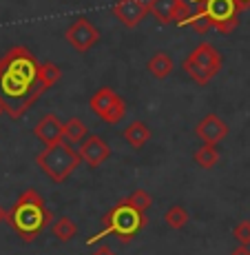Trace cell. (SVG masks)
Masks as SVG:
<instances>
[{
    "mask_svg": "<svg viewBox=\"0 0 250 255\" xmlns=\"http://www.w3.org/2000/svg\"><path fill=\"white\" fill-rule=\"evenodd\" d=\"M62 69L53 62H38L27 47H11L0 58V100L9 118L18 120L56 87Z\"/></svg>",
    "mask_w": 250,
    "mask_h": 255,
    "instance_id": "obj_1",
    "label": "cell"
},
{
    "mask_svg": "<svg viewBox=\"0 0 250 255\" xmlns=\"http://www.w3.org/2000/svg\"><path fill=\"white\" fill-rule=\"evenodd\" d=\"M7 222L20 240L33 242L42 233V229L51 224V211L47 209L45 200L36 189H27L13 202L11 211H7Z\"/></svg>",
    "mask_w": 250,
    "mask_h": 255,
    "instance_id": "obj_2",
    "label": "cell"
},
{
    "mask_svg": "<svg viewBox=\"0 0 250 255\" xmlns=\"http://www.w3.org/2000/svg\"><path fill=\"white\" fill-rule=\"evenodd\" d=\"M102 227L104 229H102L100 233L86 240L89 247L95 242H100V240L106 238V235H115L120 242H131V240H135V235L146 227V218L142 211L129 207L126 202H120L111 211H106V215L102 218Z\"/></svg>",
    "mask_w": 250,
    "mask_h": 255,
    "instance_id": "obj_3",
    "label": "cell"
},
{
    "mask_svg": "<svg viewBox=\"0 0 250 255\" xmlns=\"http://www.w3.org/2000/svg\"><path fill=\"white\" fill-rule=\"evenodd\" d=\"M36 162L45 171V175L53 184H62V182H67L69 175L80 166L82 158L71 144L58 142V144H53V146H45V149L36 155Z\"/></svg>",
    "mask_w": 250,
    "mask_h": 255,
    "instance_id": "obj_4",
    "label": "cell"
},
{
    "mask_svg": "<svg viewBox=\"0 0 250 255\" xmlns=\"http://www.w3.org/2000/svg\"><path fill=\"white\" fill-rule=\"evenodd\" d=\"M190 2L219 33H233L239 24V13L244 11L237 0H190Z\"/></svg>",
    "mask_w": 250,
    "mask_h": 255,
    "instance_id": "obj_5",
    "label": "cell"
},
{
    "mask_svg": "<svg viewBox=\"0 0 250 255\" xmlns=\"http://www.w3.org/2000/svg\"><path fill=\"white\" fill-rule=\"evenodd\" d=\"M91 111L95 114L100 120L109 122V125H117L126 114V102L124 98H120L113 89L102 87L91 96Z\"/></svg>",
    "mask_w": 250,
    "mask_h": 255,
    "instance_id": "obj_6",
    "label": "cell"
},
{
    "mask_svg": "<svg viewBox=\"0 0 250 255\" xmlns=\"http://www.w3.org/2000/svg\"><path fill=\"white\" fill-rule=\"evenodd\" d=\"M67 42L76 49L78 53H86L91 47H95L100 42V31L93 22H89L86 18H78L65 33Z\"/></svg>",
    "mask_w": 250,
    "mask_h": 255,
    "instance_id": "obj_7",
    "label": "cell"
},
{
    "mask_svg": "<svg viewBox=\"0 0 250 255\" xmlns=\"http://www.w3.org/2000/svg\"><path fill=\"white\" fill-rule=\"evenodd\" d=\"M149 13L160 24H182L190 16V9L184 0H149Z\"/></svg>",
    "mask_w": 250,
    "mask_h": 255,
    "instance_id": "obj_8",
    "label": "cell"
},
{
    "mask_svg": "<svg viewBox=\"0 0 250 255\" xmlns=\"http://www.w3.org/2000/svg\"><path fill=\"white\" fill-rule=\"evenodd\" d=\"M78 153H80L82 162L89 166V169H97V166L104 164L106 160L111 158V146L106 144V140L102 138V135L93 133V135H86V138L80 142Z\"/></svg>",
    "mask_w": 250,
    "mask_h": 255,
    "instance_id": "obj_9",
    "label": "cell"
},
{
    "mask_svg": "<svg viewBox=\"0 0 250 255\" xmlns=\"http://www.w3.org/2000/svg\"><path fill=\"white\" fill-rule=\"evenodd\" d=\"M188 58L206 73V76L210 78V80H213V78L222 71V65H224L222 53L217 51V47L210 45V42H199V45L188 53Z\"/></svg>",
    "mask_w": 250,
    "mask_h": 255,
    "instance_id": "obj_10",
    "label": "cell"
},
{
    "mask_svg": "<svg viewBox=\"0 0 250 255\" xmlns=\"http://www.w3.org/2000/svg\"><path fill=\"white\" fill-rule=\"evenodd\" d=\"M113 13L124 27L133 29L149 16V2H144V0H117L113 4Z\"/></svg>",
    "mask_w": 250,
    "mask_h": 255,
    "instance_id": "obj_11",
    "label": "cell"
},
{
    "mask_svg": "<svg viewBox=\"0 0 250 255\" xmlns=\"http://www.w3.org/2000/svg\"><path fill=\"white\" fill-rule=\"evenodd\" d=\"M62 127H65V122H60L56 114H45L33 127V135L45 146H53L58 142H65L62 140Z\"/></svg>",
    "mask_w": 250,
    "mask_h": 255,
    "instance_id": "obj_12",
    "label": "cell"
},
{
    "mask_svg": "<svg viewBox=\"0 0 250 255\" xmlns=\"http://www.w3.org/2000/svg\"><path fill=\"white\" fill-rule=\"evenodd\" d=\"M195 133H197L199 140L208 142V144H217V142H222L228 135V127H226V122H224L219 116L208 114L206 118H202V120L197 122Z\"/></svg>",
    "mask_w": 250,
    "mask_h": 255,
    "instance_id": "obj_13",
    "label": "cell"
},
{
    "mask_svg": "<svg viewBox=\"0 0 250 255\" xmlns=\"http://www.w3.org/2000/svg\"><path fill=\"white\" fill-rule=\"evenodd\" d=\"M124 140L129 142L131 149L140 151V149H144L146 142L151 140V129L142 120H135L124 129Z\"/></svg>",
    "mask_w": 250,
    "mask_h": 255,
    "instance_id": "obj_14",
    "label": "cell"
},
{
    "mask_svg": "<svg viewBox=\"0 0 250 255\" xmlns=\"http://www.w3.org/2000/svg\"><path fill=\"white\" fill-rule=\"evenodd\" d=\"M175 65H173V58L168 56L166 51H158L153 58L149 60V71L153 78H158V80H164V78H168L170 73H173Z\"/></svg>",
    "mask_w": 250,
    "mask_h": 255,
    "instance_id": "obj_15",
    "label": "cell"
},
{
    "mask_svg": "<svg viewBox=\"0 0 250 255\" xmlns=\"http://www.w3.org/2000/svg\"><path fill=\"white\" fill-rule=\"evenodd\" d=\"M86 138V127L80 118H69L62 127V140L67 144H76V142H82Z\"/></svg>",
    "mask_w": 250,
    "mask_h": 255,
    "instance_id": "obj_16",
    "label": "cell"
},
{
    "mask_svg": "<svg viewBox=\"0 0 250 255\" xmlns=\"http://www.w3.org/2000/svg\"><path fill=\"white\" fill-rule=\"evenodd\" d=\"M76 233H78V224L71 218H67V215H62L60 220H56L51 224V235L58 242H69V240L76 238Z\"/></svg>",
    "mask_w": 250,
    "mask_h": 255,
    "instance_id": "obj_17",
    "label": "cell"
},
{
    "mask_svg": "<svg viewBox=\"0 0 250 255\" xmlns=\"http://www.w3.org/2000/svg\"><path fill=\"white\" fill-rule=\"evenodd\" d=\"M193 158H195V162L202 166V169H213V166L219 162L217 144H208V142H204V146H199V149L195 151Z\"/></svg>",
    "mask_w": 250,
    "mask_h": 255,
    "instance_id": "obj_18",
    "label": "cell"
},
{
    "mask_svg": "<svg viewBox=\"0 0 250 255\" xmlns=\"http://www.w3.org/2000/svg\"><path fill=\"white\" fill-rule=\"evenodd\" d=\"M164 220H166V224H168L170 229L179 231V229H184L186 224H188V211H186L182 204H175V207H170L168 211H166Z\"/></svg>",
    "mask_w": 250,
    "mask_h": 255,
    "instance_id": "obj_19",
    "label": "cell"
},
{
    "mask_svg": "<svg viewBox=\"0 0 250 255\" xmlns=\"http://www.w3.org/2000/svg\"><path fill=\"white\" fill-rule=\"evenodd\" d=\"M122 202H126L129 207H133V209H137V211H149L151 209V204H153V198H151V193L149 191H144V189H137V191H133V193L129 195V198H124Z\"/></svg>",
    "mask_w": 250,
    "mask_h": 255,
    "instance_id": "obj_20",
    "label": "cell"
},
{
    "mask_svg": "<svg viewBox=\"0 0 250 255\" xmlns=\"http://www.w3.org/2000/svg\"><path fill=\"white\" fill-rule=\"evenodd\" d=\"M182 67H184V71H186V73H188V76H190V78H193V80H195V82H197V85H199V87H206V85H208V82H210V78H208V76H206V73H204L202 69H199V67H197V65H195V62H193V60H190V58H188V56H186V60H184V65H182Z\"/></svg>",
    "mask_w": 250,
    "mask_h": 255,
    "instance_id": "obj_21",
    "label": "cell"
},
{
    "mask_svg": "<svg viewBox=\"0 0 250 255\" xmlns=\"http://www.w3.org/2000/svg\"><path fill=\"white\" fill-rule=\"evenodd\" d=\"M182 27H193L197 33H206V31H208V29H213V27H210V22L206 20V18L202 16V13H197V11H195V13H190V16H188V18H186V20L182 22Z\"/></svg>",
    "mask_w": 250,
    "mask_h": 255,
    "instance_id": "obj_22",
    "label": "cell"
},
{
    "mask_svg": "<svg viewBox=\"0 0 250 255\" xmlns=\"http://www.w3.org/2000/svg\"><path fill=\"white\" fill-rule=\"evenodd\" d=\"M233 235H235V240H237L239 244H244V247H250V222H248V220L239 222L237 227L233 229Z\"/></svg>",
    "mask_w": 250,
    "mask_h": 255,
    "instance_id": "obj_23",
    "label": "cell"
},
{
    "mask_svg": "<svg viewBox=\"0 0 250 255\" xmlns=\"http://www.w3.org/2000/svg\"><path fill=\"white\" fill-rule=\"evenodd\" d=\"M93 255H115V251L113 249H109V247H100V249L93 251Z\"/></svg>",
    "mask_w": 250,
    "mask_h": 255,
    "instance_id": "obj_24",
    "label": "cell"
},
{
    "mask_svg": "<svg viewBox=\"0 0 250 255\" xmlns=\"http://www.w3.org/2000/svg\"><path fill=\"white\" fill-rule=\"evenodd\" d=\"M230 255H250V249H248V247H244V244H242V247H237L235 251H230Z\"/></svg>",
    "mask_w": 250,
    "mask_h": 255,
    "instance_id": "obj_25",
    "label": "cell"
},
{
    "mask_svg": "<svg viewBox=\"0 0 250 255\" xmlns=\"http://www.w3.org/2000/svg\"><path fill=\"white\" fill-rule=\"evenodd\" d=\"M237 2H239V7H242V9H248L250 7V0H237Z\"/></svg>",
    "mask_w": 250,
    "mask_h": 255,
    "instance_id": "obj_26",
    "label": "cell"
},
{
    "mask_svg": "<svg viewBox=\"0 0 250 255\" xmlns=\"http://www.w3.org/2000/svg\"><path fill=\"white\" fill-rule=\"evenodd\" d=\"M4 220H7V211L0 207V222H4Z\"/></svg>",
    "mask_w": 250,
    "mask_h": 255,
    "instance_id": "obj_27",
    "label": "cell"
},
{
    "mask_svg": "<svg viewBox=\"0 0 250 255\" xmlns=\"http://www.w3.org/2000/svg\"><path fill=\"white\" fill-rule=\"evenodd\" d=\"M4 114V105H2V100H0V116Z\"/></svg>",
    "mask_w": 250,
    "mask_h": 255,
    "instance_id": "obj_28",
    "label": "cell"
}]
</instances>
